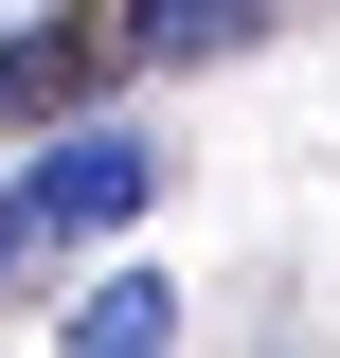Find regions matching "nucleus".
<instances>
[{
  "label": "nucleus",
  "instance_id": "obj_5",
  "mask_svg": "<svg viewBox=\"0 0 340 358\" xmlns=\"http://www.w3.org/2000/svg\"><path fill=\"white\" fill-rule=\"evenodd\" d=\"M18 268H36V233H18V179H0V287H18Z\"/></svg>",
  "mask_w": 340,
  "mask_h": 358
},
{
  "label": "nucleus",
  "instance_id": "obj_4",
  "mask_svg": "<svg viewBox=\"0 0 340 358\" xmlns=\"http://www.w3.org/2000/svg\"><path fill=\"white\" fill-rule=\"evenodd\" d=\"M179 341V287L162 268H108V287H72V358H162Z\"/></svg>",
  "mask_w": 340,
  "mask_h": 358
},
{
  "label": "nucleus",
  "instance_id": "obj_3",
  "mask_svg": "<svg viewBox=\"0 0 340 358\" xmlns=\"http://www.w3.org/2000/svg\"><path fill=\"white\" fill-rule=\"evenodd\" d=\"M108 36L162 54V72H215V54H251V36H269V0H108Z\"/></svg>",
  "mask_w": 340,
  "mask_h": 358
},
{
  "label": "nucleus",
  "instance_id": "obj_1",
  "mask_svg": "<svg viewBox=\"0 0 340 358\" xmlns=\"http://www.w3.org/2000/svg\"><path fill=\"white\" fill-rule=\"evenodd\" d=\"M143 215H162V143L108 126V108H54V143L18 162V233L72 251V233H143Z\"/></svg>",
  "mask_w": 340,
  "mask_h": 358
},
{
  "label": "nucleus",
  "instance_id": "obj_2",
  "mask_svg": "<svg viewBox=\"0 0 340 358\" xmlns=\"http://www.w3.org/2000/svg\"><path fill=\"white\" fill-rule=\"evenodd\" d=\"M108 54H126L108 18H90V36H72V18H54V36H0V126H54V108H90V90H108Z\"/></svg>",
  "mask_w": 340,
  "mask_h": 358
}]
</instances>
